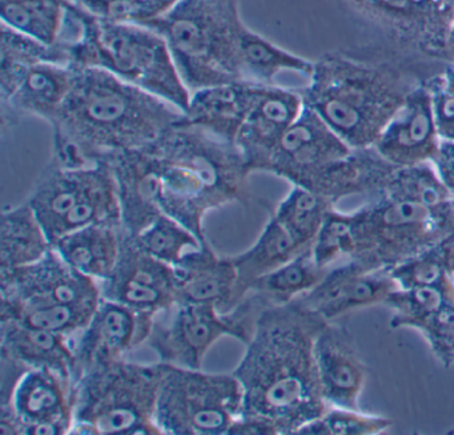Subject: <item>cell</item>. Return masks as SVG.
<instances>
[{"mask_svg":"<svg viewBox=\"0 0 454 435\" xmlns=\"http://www.w3.org/2000/svg\"><path fill=\"white\" fill-rule=\"evenodd\" d=\"M326 322L299 299L262 313L232 371L243 387L244 416L270 419L288 435L328 410L315 358Z\"/></svg>","mask_w":454,"mask_h":435,"instance_id":"6da1fadb","label":"cell"},{"mask_svg":"<svg viewBox=\"0 0 454 435\" xmlns=\"http://www.w3.org/2000/svg\"><path fill=\"white\" fill-rule=\"evenodd\" d=\"M73 73L70 94L50 123L52 160L60 166L79 168L148 147L183 118L171 103L110 71L87 67Z\"/></svg>","mask_w":454,"mask_h":435,"instance_id":"7a4b0ae2","label":"cell"},{"mask_svg":"<svg viewBox=\"0 0 454 435\" xmlns=\"http://www.w3.org/2000/svg\"><path fill=\"white\" fill-rule=\"evenodd\" d=\"M309 81L301 89L304 105L348 145L363 150L376 144L408 95L427 79L406 60L332 52L313 62Z\"/></svg>","mask_w":454,"mask_h":435,"instance_id":"3957f363","label":"cell"},{"mask_svg":"<svg viewBox=\"0 0 454 435\" xmlns=\"http://www.w3.org/2000/svg\"><path fill=\"white\" fill-rule=\"evenodd\" d=\"M148 147L158 163L161 211L204 245L209 244L204 232L209 212L248 204L251 172L235 143L177 121Z\"/></svg>","mask_w":454,"mask_h":435,"instance_id":"277c9868","label":"cell"},{"mask_svg":"<svg viewBox=\"0 0 454 435\" xmlns=\"http://www.w3.org/2000/svg\"><path fill=\"white\" fill-rule=\"evenodd\" d=\"M78 35L65 43L71 68L98 67L161 97L183 113L191 91L183 82L163 36L145 26L95 17L73 0Z\"/></svg>","mask_w":454,"mask_h":435,"instance_id":"5b68a950","label":"cell"},{"mask_svg":"<svg viewBox=\"0 0 454 435\" xmlns=\"http://www.w3.org/2000/svg\"><path fill=\"white\" fill-rule=\"evenodd\" d=\"M239 0H179L145 27L163 36L191 94L241 81L239 39L244 27Z\"/></svg>","mask_w":454,"mask_h":435,"instance_id":"8992f818","label":"cell"},{"mask_svg":"<svg viewBox=\"0 0 454 435\" xmlns=\"http://www.w3.org/2000/svg\"><path fill=\"white\" fill-rule=\"evenodd\" d=\"M160 378V363L126 360L79 374L70 434H163L155 418Z\"/></svg>","mask_w":454,"mask_h":435,"instance_id":"52a82bcc","label":"cell"},{"mask_svg":"<svg viewBox=\"0 0 454 435\" xmlns=\"http://www.w3.org/2000/svg\"><path fill=\"white\" fill-rule=\"evenodd\" d=\"M355 253L369 269H390L454 236V201L427 206L374 196L350 214Z\"/></svg>","mask_w":454,"mask_h":435,"instance_id":"ba28073f","label":"cell"},{"mask_svg":"<svg viewBox=\"0 0 454 435\" xmlns=\"http://www.w3.org/2000/svg\"><path fill=\"white\" fill-rule=\"evenodd\" d=\"M27 203L52 245L63 236L89 225L121 227L118 188L106 160L79 168L50 161Z\"/></svg>","mask_w":454,"mask_h":435,"instance_id":"9c48e42d","label":"cell"},{"mask_svg":"<svg viewBox=\"0 0 454 435\" xmlns=\"http://www.w3.org/2000/svg\"><path fill=\"white\" fill-rule=\"evenodd\" d=\"M160 363L156 423L168 435H228L244 411V392L233 374Z\"/></svg>","mask_w":454,"mask_h":435,"instance_id":"30bf717a","label":"cell"},{"mask_svg":"<svg viewBox=\"0 0 454 435\" xmlns=\"http://www.w3.org/2000/svg\"><path fill=\"white\" fill-rule=\"evenodd\" d=\"M267 307L254 291L225 313L212 305H176L169 321H155L147 345L158 355L159 362L201 369L207 353L219 339L231 337L248 344Z\"/></svg>","mask_w":454,"mask_h":435,"instance_id":"8fae6325","label":"cell"},{"mask_svg":"<svg viewBox=\"0 0 454 435\" xmlns=\"http://www.w3.org/2000/svg\"><path fill=\"white\" fill-rule=\"evenodd\" d=\"M342 2L356 14L381 28L395 46H400L403 58L408 52L411 58H429L446 65V38L454 19V0Z\"/></svg>","mask_w":454,"mask_h":435,"instance_id":"7c38bea8","label":"cell"},{"mask_svg":"<svg viewBox=\"0 0 454 435\" xmlns=\"http://www.w3.org/2000/svg\"><path fill=\"white\" fill-rule=\"evenodd\" d=\"M75 413V381L51 369H28L9 400L0 403L4 435L70 434Z\"/></svg>","mask_w":454,"mask_h":435,"instance_id":"4fadbf2b","label":"cell"},{"mask_svg":"<svg viewBox=\"0 0 454 435\" xmlns=\"http://www.w3.org/2000/svg\"><path fill=\"white\" fill-rule=\"evenodd\" d=\"M353 150L312 108L304 105L297 120L278 143L267 172L292 185L313 190L331 167L349 156Z\"/></svg>","mask_w":454,"mask_h":435,"instance_id":"5bb4252c","label":"cell"},{"mask_svg":"<svg viewBox=\"0 0 454 435\" xmlns=\"http://www.w3.org/2000/svg\"><path fill=\"white\" fill-rule=\"evenodd\" d=\"M0 296L4 307H49L102 299L99 281L78 272L52 246L34 264L0 270Z\"/></svg>","mask_w":454,"mask_h":435,"instance_id":"9a60e30c","label":"cell"},{"mask_svg":"<svg viewBox=\"0 0 454 435\" xmlns=\"http://www.w3.org/2000/svg\"><path fill=\"white\" fill-rule=\"evenodd\" d=\"M102 299L119 302L153 315L175 307L174 267L143 251L121 229V253L110 277L100 281Z\"/></svg>","mask_w":454,"mask_h":435,"instance_id":"2e32d148","label":"cell"},{"mask_svg":"<svg viewBox=\"0 0 454 435\" xmlns=\"http://www.w3.org/2000/svg\"><path fill=\"white\" fill-rule=\"evenodd\" d=\"M155 318L119 302L100 299L89 325L74 341L76 378L89 369L126 360L131 350L147 344Z\"/></svg>","mask_w":454,"mask_h":435,"instance_id":"e0dca14e","label":"cell"},{"mask_svg":"<svg viewBox=\"0 0 454 435\" xmlns=\"http://www.w3.org/2000/svg\"><path fill=\"white\" fill-rule=\"evenodd\" d=\"M400 288L390 269H369L363 262L349 259L329 268L325 277L300 301L326 321L373 305H384L392 291Z\"/></svg>","mask_w":454,"mask_h":435,"instance_id":"ac0fdd59","label":"cell"},{"mask_svg":"<svg viewBox=\"0 0 454 435\" xmlns=\"http://www.w3.org/2000/svg\"><path fill=\"white\" fill-rule=\"evenodd\" d=\"M302 108L301 91L276 84L262 86L235 139L251 174L267 172L278 143L297 120Z\"/></svg>","mask_w":454,"mask_h":435,"instance_id":"d6986e66","label":"cell"},{"mask_svg":"<svg viewBox=\"0 0 454 435\" xmlns=\"http://www.w3.org/2000/svg\"><path fill=\"white\" fill-rule=\"evenodd\" d=\"M427 81L408 95L373 145L395 168L432 163L437 152L440 134Z\"/></svg>","mask_w":454,"mask_h":435,"instance_id":"ffe728a7","label":"cell"},{"mask_svg":"<svg viewBox=\"0 0 454 435\" xmlns=\"http://www.w3.org/2000/svg\"><path fill=\"white\" fill-rule=\"evenodd\" d=\"M315 358L329 408L358 410L369 369L349 329L336 321L326 322L316 338Z\"/></svg>","mask_w":454,"mask_h":435,"instance_id":"44dd1931","label":"cell"},{"mask_svg":"<svg viewBox=\"0 0 454 435\" xmlns=\"http://www.w3.org/2000/svg\"><path fill=\"white\" fill-rule=\"evenodd\" d=\"M115 177L121 203V229L139 235L163 211L158 163L150 147L123 151L107 159Z\"/></svg>","mask_w":454,"mask_h":435,"instance_id":"7402d4cb","label":"cell"},{"mask_svg":"<svg viewBox=\"0 0 454 435\" xmlns=\"http://www.w3.org/2000/svg\"><path fill=\"white\" fill-rule=\"evenodd\" d=\"M175 307L212 305L225 313L233 307L236 273L231 257H220L209 244L185 253L174 267Z\"/></svg>","mask_w":454,"mask_h":435,"instance_id":"603a6c76","label":"cell"},{"mask_svg":"<svg viewBox=\"0 0 454 435\" xmlns=\"http://www.w3.org/2000/svg\"><path fill=\"white\" fill-rule=\"evenodd\" d=\"M262 86L264 84L239 81L198 89L191 94L180 121L235 143Z\"/></svg>","mask_w":454,"mask_h":435,"instance_id":"cb8c5ba5","label":"cell"},{"mask_svg":"<svg viewBox=\"0 0 454 435\" xmlns=\"http://www.w3.org/2000/svg\"><path fill=\"white\" fill-rule=\"evenodd\" d=\"M0 355L27 369H51L74 381L78 374L71 337L12 321H0Z\"/></svg>","mask_w":454,"mask_h":435,"instance_id":"d4e9b609","label":"cell"},{"mask_svg":"<svg viewBox=\"0 0 454 435\" xmlns=\"http://www.w3.org/2000/svg\"><path fill=\"white\" fill-rule=\"evenodd\" d=\"M307 251L309 249L302 246L275 216H270L256 243L248 251L231 257L238 273L233 307L249 293L260 277Z\"/></svg>","mask_w":454,"mask_h":435,"instance_id":"484cf974","label":"cell"},{"mask_svg":"<svg viewBox=\"0 0 454 435\" xmlns=\"http://www.w3.org/2000/svg\"><path fill=\"white\" fill-rule=\"evenodd\" d=\"M121 243V227L95 224L63 236L52 246L67 264L100 283L113 273Z\"/></svg>","mask_w":454,"mask_h":435,"instance_id":"4316f807","label":"cell"},{"mask_svg":"<svg viewBox=\"0 0 454 435\" xmlns=\"http://www.w3.org/2000/svg\"><path fill=\"white\" fill-rule=\"evenodd\" d=\"M73 68L57 63H39L26 73L22 83L4 110L38 116L51 123L65 105L73 86Z\"/></svg>","mask_w":454,"mask_h":435,"instance_id":"83f0119b","label":"cell"},{"mask_svg":"<svg viewBox=\"0 0 454 435\" xmlns=\"http://www.w3.org/2000/svg\"><path fill=\"white\" fill-rule=\"evenodd\" d=\"M51 249V241L30 204L4 209L0 222V270L34 264Z\"/></svg>","mask_w":454,"mask_h":435,"instance_id":"f1b7e54d","label":"cell"},{"mask_svg":"<svg viewBox=\"0 0 454 435\" xmlns=\"http://www.w3.org/2000/svg\"><path fill=\"white\" fill-rule=\"evenodd\" d=\"M68 66L70 52L63 42L54 46L36 41L2 25L0 43V92L2 102L14 95L26 73L39 63Z\"/></svg>","mask_w":454,"mask_h":435,"instance_id":"f546056e","label":"cell"},{"mask_svg":"<svg viewBox=\"0 0 454 435\" xmlns=\"http://www.w3.org/2000/svg\"><path fill=\"white\" fill-rule=\"evenodd\" d=\"M239 68L241 81L270 86L283 71H294L309 78L313 62L276 46L244 26L239 39Z\"/></svg>","mask_w":454,"mask_h":435,"instance_id":"4dcf8cb0","label":"cell"},{"mask_svg":"<svg viewBox=\"0 0 454 435\" xmlns=\"http://www.w3.org/2000/svg\"><path fill=\"white\" fill-rule=\"evenodd\" d=\"M70 0H0L2 25L54 46L60 41Z\"/></svg>","mask_w":454,"mask_h":435,"instance_id":"1f68e13d","label":"cell"},{"mask_svg":"<svg viewBox=\"0 0 454 435\" xmlns=\"http://www.w3.org/2000/svg\"><path fill=\"white\" fill-rule=\"evenodd\" d=\"M328 270L329 268L317 264L312 249H309L260 277L249 291L259 294L268 307L286 305L315 289Z\"/></svg>","mask_w":454,"mask_h":435,"instance_id":"d6a6232c","label":"cell"},{"mask_svg":"<svg viewBox=\"0 0 454 435\" xmlns=\"http://www.w3.org/2000/svg\"><path fill=\"white\" fill-rule=\"evenodd\" d=\"M100 299L49 307H18L2 305L0 321H12L31 328L76 337L89 325L99 307Z\"/></svg>","mask_w":454,"mask_h":435,"instance_id":"836d02e7","label":"cell"},{"mask_svg":"<svg viewBox=\"0 0 454 435\" xmlns=\"http://www.w3.org/2000/svg\"><path fill=\"white\" fill-rule=\"evenodd\" d=\"M334 208L328 198L294 185L291 192L278 204L275 216L305 248H313L326 214Z\"/></svg>","mask_w":454,"mask_h":435,"instance_id":"e575fe53","label":"cell"},{"mask_svg":"<svg viewBox=\"0 0 454 435\" xmlns=\"http://www.w3.org/2000/svg\"><path fill=\"white\" fill-rule=\"evenodd\" d=\"M376 196L413 201L427 206H440L454 201L453 195L443 184L432 163L395 169Z\"/></svg>","mask_w":454,"mask_h":435,"instance_id":"d590c367","label":"cell"},{"mask_svg":"<svg viewBox=\"0 0 454 435\" xmlns=\"http://www.w3.org/2000/svg\"><path fill=\"white\" fill-rule=\"evenodd\" d=\"M401 289L445 286L454 283V236L393 268Z\"/></svg>","mask_w":454,"mask_h":435,"instance_id":"8d00e7d4","label":"cell"},{"mask_svg":"<svg viewBox=\"0 0 454 435\" xmlns=\"http://www.w3.org/2000/svg\"><path fill=\"white\" fill-rule=\"evenodd\" d=\"M132 237L143 251L171 267H175L188 252L204 245L195 233L166 214H160L139 235Z\"/></svg>","mask_w":454,"mask_h":435,"instance_id":"74e56055","label":"cell"},{"mask_svg":"<svg viewBox=\"0 0 454 435\" xmlns=\"http://www.w3.org/2000/svg\"><path fill=\"white\" fill-rule=\"evenodd\" d=\"M451 297H454V283L445 286L395 289L384 302L393 310L390 328H408L413 321L435 312Z\"/></svg>","mask_w":454,"mask_h":435,"instance_id":"f35d334b","label":"cell"},{"mask_svg":"<svg viewBox=\"0 0 454 435\" xmlns=\"http://www.w3.org/2000/svg\"><path fill=\"white\" fill-rule=\"evenodd\" d=\"M392 426V419L387 416H368L349 408H329L323 416L300 427L296 434L374 435L382 434Z\"/></svg>","mask_w":454,"mask_h":435,"instance_id":"ab89813d","label":"cell"},{"mask_svg":"<svg viewBox=\"0 0 454 435\" xmlns=\"http://www.w3.org/2000/svg\"><path fill=\"white\" fill-rule=\"evenodd\" d=\"M95 17L124 25L145 26L172 9L179 0H74Z\"/></svg>","mask_w":454,"mask_h":435,"instance_id":"60d3db41","label":"cell"},{"mask_svg":"<svg viewBox=\"0 0 454 435\" xmlns=\"http://www.w3.org/2000/svg\"><path fill=\"white\" fill-rule=\"evenodd\" d=\"M312 251L316 261L323 268H331L341 259L349 260L355 253V232L350 214L331 209Z\"/></svg>","mask_w":454,"mask_h":435,"instance_id":"b9f144b4","label":"cell"},{"mask_svg":"<svg viewBox=\"0 0 454 435\" xmlns=\"http://www.w3.org/2000/svg\"><path fill=\"white\" fill-rule=\"evenodd\" d=\"M408 328L421 331L442 368L454 366V297L435 312L413 321Z\"/></svg>","mask_w":454,"mask_h":435,"instance_id":"7bdbcfd3","label":"cell"},{"mask_svg":"<svg viewBox=\"0 0 454 435\" xmlns=\"http://www.w3.org/2000/svg\"><path fill=\"white\" fill-rule=\"evenodd\" d=\"M440 137L454 139V65H446L427 81Z\"/></svg>","mask_w":454,"mask_h":435,"instance_id":"ee69618b","label":"cell"},{"mask_svg":"<svg viewBox=\"0 0 454 435\" xmlns=\"http://www.w3.org/2000/svg\"><path fill=\"white\" fill-rule=\"evenodd\" d=\"M432 164L454 198V139L440 137V144Z\"/></svg>","mask_w":454,"mask_h":435,"instance_id":"f6af8a7d","label":"cell"},{"mask_svg":"<svg viewBox=\"0 0 454 435\" xmlns=\"http://www.w3.org/2000/svg\"><path fill=\"white\" fill-rule=\"evenodd\" d=\"M228 434L235 435H280L278 426L270 419L256 416H244L231 426Z\"/></svg>","mask_w":454,"mask_h":435,"instance_id":"bcb514c9","label":"cell"},{"mask_svg":"<svg viewBox=\"0 0 454 435\" xmlns=\"http://www.w3.org/2000/svg\"><path fill=\"white\" fill-rule=\"evenodd\" d=\"M445 60L446 65H454V19L451 22L448 38H446Z\"/></svg>","mask_w":454,"mask_h":435,"instance_id":"7dc6e473","label":"cell"}]
</instances>
